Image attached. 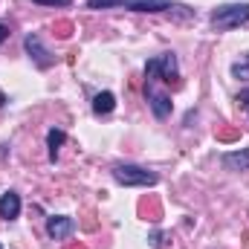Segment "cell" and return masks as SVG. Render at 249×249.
<instances>
[{"label": "cell", "instance_id": "obj_5", "mask_svg": "<svg viewBox=\"0 0 249 249\" xmlns=\"http://www.w3.org/2000/svg\"><path fill=\"white\" fill-rule=\"evenodd\" d=\"M72 229H75V220H72V217L53 214V217L47 220V232H50V238H55V241H67V238L72 235Z\"/></svg>", "mask_w": 249, "mask_h": 249}, {"label": "cell", "instance_id": "obj_18", "mask_svg": "<svg viewBox=\"0 0 249 249\" xmlns=\"http://www.w3.org/2000/svg\"><path fill=\"white\" fill-rule=\"evenodd\" d=\"M6 38H9V26H6V23H0V44H3Z\"/></svg>", "mask_w": 249, "mask_h": 249}, {"label": "cell", "instance_id": "obj_19", "mask_svg": "<svg viewBox=\"0 0 249 249\" xmlns=\"http://www.w3.org/2000/svg\"><path fill=\"white\" fill-rule=\"evenodd\" d=\"M238 105H244V107L249 105V90H247V93H241V96H238Z\"/></svg>", "mask_w": 249, "mask_h": 249}, {"label": "cell", "instance_id": "obj_13", "mask_svg": "<svg viewBox=\"0 0 249 249\" xmlns=\"http://www.w3.org/2000/svg\"><path fill=\"white\" fill-rule=\"evenodd\" d=\"M110 6H124V0H87V9H110Z\"/></svg>", "mask_w": 249, "mask_h": 249}, {"label": "cell", "instance_id": "obj_16", "mask_svg": "<svg viewBox=\"0 0 249 249\" xmlns=\"http://www.w3.org/2000/svg\"><path fill=\"white\" fill-rule=\"evenodd\" d=\"M55 32H58V38H70V35H72V23H70V20H61V23L55 26Z\"/></svg>", "mask_w": 249, "mask_h": 249}, {"label": "cell", "instance_id": "obj_8", "mask_svg": "<svg viewBox=\"0 0 249 249\" xmlns=\"http://www.w3.org/2000/svg\"><path fill=\"white\" fill-rule=\"evenodd\" d=\"M124 6L133 12H168L171 0H124Z\"/></svg>", "mask_w": 249, "mask_h": 249}, {"label": "cell", "instance_id": "obj_7", "mask_svg": "<svg viewBox=\"0 0 249 249\" xmlns=\"http://www.w3.org/2000/svg\"><path fill=\"white\" fill-rule=\"evenodd\" d=\"M18 214H20V197L15 191H6L0 197V217L3 220H15Z\"/></svg>", "mask_w": 249, "mask_h": 249}, {"label": "cell", "instance_id": "obj_1", "mask_svg": "<svg viewBox=\"0 0 249 249\" xmlns=\"http://www.w3.org/2000/svg\"><path fill=\"white\" fill-rule=\"evenodd\" d=\"M247 20H249V3H226V6L212 12L214 29H235Z\"/></svg>", "mask_w": 249, "mask_h": 249}, {"label": "cell", "instance_id": "obj_24", "mask_svg": "<svg viewBox=\"0 0 249 249\" xmlns=\"http://www.w3.org/2000/svg\"><path fill=\"white\" fill-rule=\"evenodd\" d=\"M0 249H3V247H0Z\"/></svg>", "mask_w": 249, "mask_h": 249}, {"label": "cell", "instance_id": "obj_10", "mask_svg": "<svg viewBox=\"0 0 249 249\" xmlns=\"http://www.w3.org/2000/svg\"><path fill=\"white\" fill-rule=\"evenodd\" d=\"M113 107H116V96L113 93H96V99H93V113L96 116H107V113H113Z\"/></svg>", "mask_w": 249, "mask_h": 249}, {"label": "cell", "instance_id": "obj_11", "mask_svg": "<svg viewBox=\"0 0 249 249\" xmlns=\"http://www.w3.org/2000/svg\"><path fill=\"white\" fill-rule=\"evenodd\" d=\"M64 139H67V133L58 130V127H53L50 133H47V145H50V160L55 162V157H58V148L64 145Z\"/></svg>", "mask_w": 249, "mask_h": 249}, {"label": "cell", "instance_id": "obj_21", "mask_svg": "<svg viewBox=\"0 0 249 249\" xmlns=\"http://www.w3.org/2000/svg\"><path fill=\"white\" fill-rule=\"evenodd\" d=\"M64 249H87V247H81V244H70V247H64Z\"/></svg>", "mask_w": 249, "mask_h": 249}, {"label": "cell", "instance_id": "obj_14", "mask_svg": "<svg viewBox=\"0 0 249 249\" xmlns=\"http://www.w3.org/2000/svg\"><path fill=\"white\" fill-rule=\"evenodd\" d=\"M168 238H171V235H165V232H154V235L148 238V244H151L154 249H162L165 244H168Z\"/></svg>", "mask_w": 249, "mask_h": 249}, {"label": "cell", "instance_id": "obj_2", "mask_svg": "<svg viewBox=\"0 0 249 249\" xmlns=\"http://www.w3.org/2000/svg\"><path fill=\"white\" fill-rule=\"evenodd\" d=\"M113 180L119 186H157V174H151L139 165H113Z\"/></svg>", "mask_w": 249, "mask_h": 249}, {"label": "cell", "instance_id": "obj_4", "mask_svg": "<svg viewBox=\"0 0 249 249\" xmlns=\"http://www.w3.org/2000/svg\"><path fill=\"white\" fill-rule=\"evenodd\" d=\"M23 47H26V53H29V58L38 64L41 70H47V67H53L55 58H53V53L41 44V38L38 35H26V41H23Z\"/></svg>", "mask_w": 249, "mask_h": 249}, {"label": "cell", "instance_id": "obj_12", "mask_svg": "<svg viewBox=\"0 0 249 249\" xmlns=\"http://www.w3.org/2000/svg\"><path fill=\"white\" fill-rule=\"evenodd\" d=\"M232 75H235V78H241V81H249V53H247V58H244V61H238L235 67H232Z\"/></svg>", "mask_w": 249, "mask_h": 249}, {"label": "cell", "instance_id": "obj_20", "mask_svg": "<svg viewBox=\"0 0 249 249\" xmlns=\"http://www.w3.org/2000/svg\"><path fill=\"white\" fill-rule=\"evenodd\" d=\"M244 249H249V232H244Z\"/></svg>", "mask_w": 249, "mask_h": 249}, {"label": "cell", "instance_id": "obj_3", "mask_svg": "<svg viewBox=\"0 0 249 249\" xmlns=\"http://www.w3.org/2000/svg\"><path fill=\"white\" fill-rule=\"evenodd\" d=\"M177 75H180V70H177V58H174L171 53H165V55H160V58H151V61L145 64V78H148V84H151L154 78L174 81Z\"/></svg>", "mask_w": 249, "mask_h": 249}, {"label": "cell", "instance_id": "obj_23", "mask_svg": "<svg viewBox=\"0 0 249 249\" xmlns=\"http://www.w3.org/2000/svg\"><path fill=\"white\" fill-rule=\"evenodd\" d=\"M247 113H249V105H247Z\"/></svg>", "mask_w": 249, "mask_h": 249}, {"label": "cell", "instance_id": "obj_9", "mask_svg": "<svg viewBox=\"0 0 249 249\" xmlns=\"http://www.w3.org/2000/svg\"><path fill=\"white\" fill-rule=\"evenodd\" d=\"M223 165L232 168V171H249V148H244V151H232V154H223Z\"/></svg>", "mask_w": 249, "mask_h": 249}, {"label": "cell", "instance_id": "obj_22", "mask_svg": "<svg viewBox=\"0 0 249 249\" xmlns=\"http://www.w3.org/2000/svg\"><path fill=\"white\" fill-rule=\"evenodd\" d=\"M3 102H6V96H3V93H0V107H3Z\"/></svg>", "mask_w": 249, "mask_h": 249}, {"label": "cell", "instance_id": "obj_15", "mask_svg": "<svg viewBox=\"0 0 249 249\" xmlns=\"http://www.w3.org/2000/svg\"><path fill=\"white\" fill-rule=\"evenodd\" d=\"M238 136H241L238 127H220V130H217V139H223V142H232V139H238Z\"/></svg>", "mask_w": 249, "mask_h": 249}, {"label": "cell", "instance_id": "obj_6", "mask_svg": "<svg viewBox=\"0 0 249 249\" xmlns=\"http://www.w3.org/2000/svg\"><path fill=\"white\" fill-rule=\"evenodd\" d=\"M148 105H151V110H154L157 119H165V116L171 113V96L157 93L154 87H148Z\"/></svg>", "mask_w": 249, "mask_h": 249}, {"label": "cell", "instance_id": "obj_17", "mask_svg": "<svg viewBox=\"0 0 249 249\" xmlns=\"http://www.w3.org/2000/svg\"><path fill=\"white\" fill-rule=\"evenodd\" d=\"M32 3H41V6H70V0H32Z\"/></svg>", "mask_w": 249, "mask_h": 249}]
</instances>
